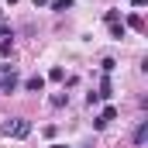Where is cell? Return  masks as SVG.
Returning a JSON list of instances; mask_svg holds the SVG:
<instances>
[{
	"label": "cell",
	"mask_w": 148,
	"mask_h": 148,
	"mask_svg": "<svg viewBox=\"0 0 148 148\" xmlns=\"http://www.w3.org/2000/svg\"><path fill=\"white\" fill-rule=\"evenodd\" d=\"M97 93H100V100H110V97H114V83H110V76H103V79H100V90H97Z\"/></svg>",
	"instance_id": "obj_6"
},
{
	"label": "cell",
	"mask_w": 148,
	"mask_h": 148,
	"mask_svg": "<svg viewBox=\"0 0 148 148\" xmlns=\"http://www.w3.org/2000/svg\"><path fill=\"white\" fill-rule=\"evenodd\" d=\"M76 0H52V3H48V7H52V10H59V14H62V10H69V7H73Z\"/></svg>",
	"instance_id": "obj_10"
},
{
	"label": "cell",
	"mask_w": 148,
	"mask_h": 148,
	"mask_svg": "<svg viewBox=\"0 0 148 148\" xmlns=\"http://www.w3.org/2000/svg\"><path fill=\"white\" fill-rule=\"evenodd\" d=\"M48 103H52V107H66V103H69V93H66V90H62V93H52Z\"/></svg>",
	"instance_id": "obj_8"
},
{
	"label": "cell",
	"mask_w": 148,
	"mask_h": 148,
	"mask_svg": "<svg viewBox=\"0 0 148 148\" xmlns=\"http://www.w3.org/2000/svg\"><path fill=\"white\" fill-rule=\"evenodd\" d=\"M17 90V66H0V93H14Z\"/></svg>",
	"instance_id": "obj_1"
},
{
	"label": "cell",
	"mask_w": 148,
	"mask_h": 148,
	"mask_svg": "<svg viewBox=\"0 0 148 148\" xmlns=\"http://www.w3.org/2000/svg\"><path fill=\"white\" fill-rule=\"evenodd\" d=\"M124 35H127V28H124V21H114V24H110V38H114V41H121Z\"/></svg>",
	"instance_id": "obj_7"
},
{
	"label": "cell",
	"mask_w": 148,
	"mask_h": 148,
	"mask_svg": "<svg viewBox=\"0 0 148 148\" xmlns=\"http://www.w3.org/2000/svg\"><path fill=\"white\" fill-rule=\"evenodd\" d=\"M103 21H107V24H114V21H121V10H117V7H110V10L103 14Z\"/></svg>",
	"instance_id": "obj_14"
},
{
	"label": "cell",
	"mask_w": 148,
	"mask_h": 148,
	"mask_svg": "<svg viewBox=\"0 0 148 148\" xmlns=\"http://www.w3.org/2000/svg\"><path fill=\"white\" fill-rule=\"evenodd\" d=\"M131 3H134V7H145V3H148V0H131Z\"/></svg>",
	"instance_id": "obj_17"
},
{
	"label": "cell",
	"mask_w": 148,
	"mask_h": 148,
	"mask_svg": "<svg viewBox=\"0 0 148 148\" xmlns=\"http://www.w3.org/2000/svg\"><path fill=\"white\" fill-rule=\"evenodd\" d=\"M31 3H35V7H48L52 0H31Z\"/></svg>",
	"instance_id": "obj_16"
},
{
	"label": "cell",
	"mask_w": 148,
	"mask_h": 148,
	"mask_svg": "<svg viewBox=\"0 0 148 148\" xmlns=\"http://www.w3.org/2000/svg\"><path fill=\"white\" fill-rule=\"evenodd\" d=\"M7 35L14 38V31H10V24H0V41H3V38H7Z\"/></svg>",
	"instance_id": "obj_15"
},
{
	"label": "cell",
	"mask_w": 148,
	"mask_h": 148,
	"mask_svg": "<svg viewBox=\"0 0 148 148\" xmlns=\"http://www.w3.org/2000/svg\"><path fill=\"white\" fill-rule=\"evenodd\" d=\"M0 17H3V10H0Z\"/></svg>",
	"instance_id": "obj_21"
},
{
	"label": "cell",
	"mask_w": 148,
	"mask_h": 148,
	"mask_svg": "<svg viewBox=\"0 0 148 148\" xmlns=\"http://www.w3.org/2000/svg\"><path fill=\"white\" fill-rule=\"evenodd\" d=\"M0 59H14V41H10V38L0 41Z\"/></svg>",
	"instance_id": "obj_9"
},
{
	"label": "cell",
	"mask_w": 148,
	"mask_h": 148,
	"mask_svg": "<svg viewBox=\"0 0 148 148\" xmlns=\"http://www.w3.org/2000/svg\"><path fill=\"white\" fill-rule=\"evenodd\" d=\"M100 69H103V76H110L114 69H117V62H114L110 55H107V59H103V62H100Z\"/></svg>",
	"instance_id": "obj_13"
},
{
	"label": "cell",
	"mask_w": 148,
	"mask_h": 148,
	"mask_svg": "<svg viewBox=\"0 0 148 148\" xmlns=\"http://www.w3.org/2000/svg\"><path fill=\"white\" fill-rule=\"evenodd\" d=\"M79 148H93V145H79Z\"/></svg>",
	"instance_id": "obj_19"
},
{
	"label": "cell",
	"mask_w": 148,
	"mask_h": 148,
	"mask_svg": "<svg viewBox=\"0 0 148 148\" xmlns=\"http://www.w3.org/2000/svg\"><path fill=\"white\" fill-rule=\"evenodd\" d=\"M48 79H52V83H62V79H66V69H62V66H55V69L48 73Z\"/></svg>",
	"instance_id": "obj_12"
},
{
	"label": "cell",
	"mask_w": 148,
	"mask_h": 148,
	"mask_svg": "<svg viewBox=\"0 0 148 148\" xmlns=\"http://www.w3.org/2000/svg\"><path fill=\"white\" fill-rule=\"evenodd\" d=\"M10 134H14V138H28V134H31V121H28V117H14Z\"/></svg>",
	"instance_id": "obj_3"
},
{
	"label": "cell",
	"mask_w": 148,
	"mask_h": 148,
	"mask_svg": "<svg viewBox=\"0 0 148 148\" xmlns=\"http://www.w3.org/2000/svg\"><path fill=\"white\" fill-rule=\"evenodd\" d=\"M7 3H17V0H7Z\"/></svg>",
	"instance_id": "obj_20"
},
{
	"label": "cell",
	"mask_w": 148,
	"mask_h": 148,
	"mask_svg": "<svg viewBox=\"0 0 148 148\" xmlns=\"http://www.w3.org/2000/svg\"><path fill=\"white\" fill-rule=\"evenodd\" d=\"M24 90H28V93H41V90H45V76H28V79H24Z\"/></svg>",
	"instance_id": "obj_5"
},
{
	"label": "cell",
	"mask_w": 148,
	"mask_h": 148,
	"mask_svg": "<svg viewBox=\"0 0 148 148\" xmlns=\"http://www.w3.org/2000/svg\"><path fill=\"white\" fill-rule=\"evenodd\" d=\"M52 148H69V145H52Z\"/></svg>",
	"instance_id": "obj_18"
},
{
	"label": "cell",
	"mask_w": 148,
	"mask_h": 148,
	"mask_svg": "<svg viewBox=\"0 0 148 148\" xmlns=\"http://www.w3.org/2000/svg\"><path fill=\"white\" fill-rule=\"evenodd\" d=\"M110 121H117V107H103V110L93 117V131H103Z\"/></svg>",
	"instance_id": "obj_2"
},
{
	"label": "cell",
	"mask_w": 148,
	"mask_h": 148,
	"mask_svg": "<svg viewBox=\"0 0 148 148\" xmlns=\"http://www.w3.org/2000/svg\"><path fill=\"white\" fill-rule=\"evenodd\" d=\"M124 28H134V31H141V14H127V24Z\"/></svg>",
	"instance_id": "obj_11"
},
{
	"label": "cell",
	"mask_w": 148,
	"mask_h": 148,
	"mask_svg": "<svg viewBox=\"0 0 148 148\" xmlns=\"http://www.w3.org/2000/svg\"><path fill=\"white\" fill-rule=\"evenodd\" d=\"M131 141H134V148H145V145H148V121H138V127H134Z\"/></svg>",
	"instance_id": "obj_4"
}]
</instances>
